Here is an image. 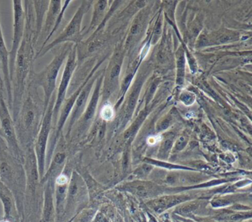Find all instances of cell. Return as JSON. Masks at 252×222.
<instances>
[{
    "mask_svg": "<svg viewBox=\"0 0 252 222\" xmlns=\"http://www.w3.org/2000/svg\"><path fill=\"white\" fill-rule=\"evenodd\" d=\"M71 173L72 171L69 167V165L66 164L65 167L61 174L59 175L54 181V201H55L56 214H57L56 222H61L63 213H64L66 197H67Z\"/></svg>",
    "mask_w": 252,
    "mask_h": 222,
    "instance_id": "13",
    "label": "cell"
},
{
    "mask_svg": "<svg viewBox=\"0 0 252 222\" xmlns=\"http://www.w3.org/2000/svg\"><path fill=\"white\" fill-rule=\"evenodd\" d=\"M56 95L51 98L45 111L39 133L34 143V151L37 160L39 179H42L46 170L47 151L48 139L53 129V111L55 104Z\"/></svg>",
    "mask_w": 252,
    "mask_h": 222,
    "instance_id": "5",
    "label": "cell"
},
{
    "mask_svg": "<svg viewBox=\"0 0 252 222\" xmlns=\"http://www.w3.org/2000/svg\"><path fill=\"white\" fill-rule=\"evenodd\" d=\"M149 142H150V144H155L156 143V142H158L159 139L158 138V137H156V138H150V139H148Z\"/></svg>",
    "mask_w": 252,
    "mask_h": 222,
    "instance_id": "18",
    "label": "cell"
},
{
    "mask_svg": "<svg viewBox=\"0 0 252 222\" xmlns=\"http://www.w3.org/2000/svg\"><path fill=\"white\" fill-rule=\"evenodd\" d=\"M89 6V2H82V5L78 8L73 18L69 22L66 27L63 29V31L52 42L47 44L42 48L39 55L36 56V58L44 56L51 50L54 49L59 45H63V44L72 43L74 45V44L79 43L82 38V34H81L82 19H83L85 13L88 11Z\"/></svg>",
    "mask_w": 252,
    "mask_h": 222,
    "instance_id": "4",
    "label": "cell"
},
{
    "mask_svg": "<svg viewBox=\"0 0 252 222\" xmlns=\"http://www.w3.org/2000/svg\"><path fill=\"white\" fill-rule=\"evenodd\" d=\"M62 3H63L62 0H51V1H50L49 7H48L46 15H45L43 26H42V30H41L40 34H39V38H38L36 46H35V50L36 51L35 59L42 51V48L48 44V41L51 39V33H52L53 30H54L56 23H57L59 14L61 11L62 6H63Z\"/></svg>",
    "mask_w": 252,
    "mask_h": 222,
    "instance_id": "11",
    "label": "cell"
},
{
    "mask_svg": "<svg viewBox=\"0 0 252 222\" xmlns=\"http://www.w3.org/2000/svg\"><path fill=\"white\" fill-rule=\"evenodd\" d=\"M114 112L110 104H105L101 110V116L103 120H110L113 119Z\"/></svg>",
    "mask_w": 252,
    "mask_h": 222,
    "instance_id": "17",
    "label": "cell"
},
{
    "mask_svg": "<svg viewBox=\"0 0 252 222\" xmlns=\"http://www.w3.org/2000/svg\"><path fill=\"white\" fill-rule=\"evenodd\" d=\"M77 65V58H76V47L74 45L73 48L70 51L67 60H66L65 66L63 70L61 81L57 88V94H56L55 104H54V111H53V129L57 124L58 119L59 113L63 101L67 96V90L71 82L73 73L76 70Z\"/></svg>",
    "mask_w": 252,
    "mask_h": 222,
    "instance_id": "9",
    "label": "cell"
},
{
    "mask_svg": "<svg viewBox=\"0 0 252 222\" xmlns=\"http://www.w3.org/2000/svg\"><path fill=\"white\" fill-rule=\"evenodd\" d=\"M26 14L24 36L19 48L14 65L12 82V107L11 114L14 122L21 107L25 91L31 73L33 71V61L36 56V38H35V15L33 1H25Z\"/></svg>",
    "mask_w": 252,
    "mask_h": 222,
    "instance_id": "1",
    "label": "cell"
},
{
    "mask_svg": "<svg viewBox=\"0 0 252 222\" xmlns=\"http://www.w3.org/2000/svg\"><path fill=\"white\" fill-rule=\"evenodd\" d=\"M37 86L28 82L21 107L14 121L19 143L23 152L34 147L45 110Z\"/></svg>",
    "mask_w": 252,
    "mask_h": 222,
    "instance_id": "2",
    "label": "cell"
},
{
    "mask_svg": "<svg viewBox=\"0 0 252 222\" xmlns=\"http://www.w3.org/2000/svg\"><path fill=\"white\" fill-rule=\"evenodd\" d=\"M0 136L5 141L10 153L24 163V152L19 143L15 124L4 95L0 96Z\"/></svg>",
    "mask_w": 252,
    "mask_h": 222,
    "instance_id": "6",
    "label": "cell"
},
{
    "mask_svg": "<svg viewBox=\"0 0 252 222\" xmlns=\"http://www.w3.org/2000/svg\"><path fill=\"white\" fill-rule=\"evenodd\" d=\"M4 95V92H2V91L1 90V89H0V96H1V95Z\"/></svg>",
    "mask_w": 252,
    "mask_h": 222,
    "instance_id": "19",
    "label": "cell"
},
{
    "mask_svg": "<svg viewBox=\"0 0 252 222\" xmlns=\"http://www.w3.org/2000/svg\"><path fill=\"white\" fill-rule=\"evenodd\" d=\"M67 160V140L64 138V135H63L57 142L54 154L50 160L48 168L46 169L45 175L40 180L41 183L45 185L47 180H50L54 184L57 176L61 174L65 167Z\"/></svg>",
    "mask_w": 252,
    "mask_h": 222,
    "instance_id": "10",
    "label": "cell"
},
{
    "mask_svg": "<svg viewBox=\"0 0 252 222\" xmlns=\"http://www.w3.org/2000/svg\"><path fill=\"white\" fill-rule=\"evenodd\" d=\"M85 195L86 189L84 181L80 175L73 170L69 183L64 213L61 222H71L72 219L79 213V208L82 202L85 201Z\"/></svg>",
    "mask_w": 252,
    "mask_h": 222,
    "instance_id": "7",
    "label": "cell"
},
{
    "mask_svg": "<svg viewBox=\"0 0 252 222\" xmlns=\"http://www.w3.org/2000/svg\"><path fill=\"white\" fill-rule=\"evenodd\" d=\"M13 11H14V33H13L12 45L9 51V73L11 82L14 76V65L17 52L21 45L24 36L25 25H26V14L23 8V1L14 0L12 1Z\"/></svg>",
    "mask_w": 252,
    "mask_h": 222,
    "instance_id": "8",
    "label": "cell"
},
{
    "mask_svg": "<svg viewBox=\"0 0 252 222\" xmlns=\"http://www.w3.org/2000/svg\"><path fill=\"white\" fill-rule=\"evenodd\" d=\"M74 45L72 43H64L61 45L52 61L39 73L34 70L32 72L28 82H32L38 88L43 89L44 105L46 111L48 104L54 96L57 89V81L62 66L67 60V56Z\"/></svg>",
    "mask_w": 252,
    "mask_h": 222,
    "instance_id": "3",
    "label": "cell"
},
{
    "mask_svg": "<svg viewBox=\"0 0 252 222\" xmlns=\"http://www.w3.org/2000/svg\"><path fill=\"white\" fill-rule=\"evenodd\" d=\"M0 201L3 207L2 219L11 222H21L22 218L19 213L15 197L11 190L2 182H0Z\"/></svg>",
    "mask_w": 252,
    "mask_h": 222,
    "instance_id": "14",
    "label": "cell"
},
{
    "mask_svg": "<svg viewBox=\"0 0 252 222\" xmlns=\"http://www.w3.org/2000/svg\"><path fill=\"white\" fill-rule=\"evenodd\" d=\"M2 217H1V216H0V220H1V219H2Z\"/></svg>",
    "mask_w": 252,
    "mask_h": 222,
    "instance_id": "20",
    "label": "cell"
},
{
    "mask_svg": "<svg viewBox=\"0 0 252 222\" xmlns=\"http://www.w3.org/2000/svg\"><path fill=\"white\" fill-rule=\"evenodd\" d=\"M49 0H34L33 1V10H34L35 15V38H36V43L37 42L38 38L40 34L43 26L44 20L45 15L49 7Z\"/></svg>",
    "mask_w": 252,
    "mask_h": 222,
    "instance_id": "16",
    "label": "cell"
},
{
    "mask_svg": "<svg viewBox=\"0 0 252 222\" xmlns=\"http://www.w3.org/2000/svg\"><path fill=\"white\" fill-rule=\"evenodd\" d=\"M55 201H54V184L47 180L44 185L43 201L40 222H56Z\"/></svg>",
    "mask_w": 252,
    "mask_h": 222,
    "instance_id": "15",
    "label": "cell"
},
{
    "mask_svg": "<svg viewBox=\"0 0 252 222\" xmlns=\"http://www.w3.org/2000/svg\"><path fill=\"white\" fill-rule=\"evenodd\" d=\"M0 89L6 92L7 105L10 112L12 107V85L9 73V51L4 40L2 26L0 23Z\"/></svg>",
    "mask_w": 252,
    "mask_h": 222,
    "instance_id": "12",
    "label": "cell"
}]
</instances>
